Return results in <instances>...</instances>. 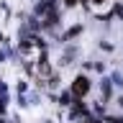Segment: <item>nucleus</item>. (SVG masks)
Returning a JSON list of instances; mask_svg holds the SVG:
<instances>
[{"label": "nucleus", "mask_w": 123, "mask_h": 123, "mask_svg": "<svg viewBox=\"0 0 123 123\" xmlns=\"http://www.w3.org/2000/svg\"><path fill=\"white\" fill-rule=\"evenodd\" d=\"M67 3H77V0H67Z\"/></svg>", "instance_id": "1"}]
</instances>
